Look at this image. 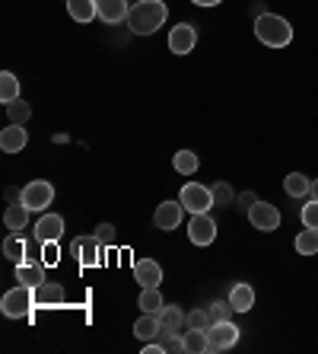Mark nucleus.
<instances>
[{"label":"nucleus","mask_w":318,"mask_h":354,"mask_svg":"<svg viewBox=\"0 0 318 354\" xmlns=\"http://www.w3.org/2000/svg\"><path fill=\"white\" fill-rule=\"evenodd\" d=\"M166 17H169V10L163 0H137L128 13V26L137 35H153L159 26H166Z\"/></svg>","instance_id":"nucleus-1"},{"label":"nucleus","mask_w":318,"mask_h":354,"mask_svg":"<svg viewBox=\"0 0 318 354\" xmlns=\"http://www.w3.org/2000/svg\"><path fill=\"white\" fill-rule=\"evenodd\" d=\"M255 35L268 48H286L293 41V26H290V19L277 17V13H264V17L255 19Z\"/></svg>","instance_id":"nucleus-2"},{"label":"nucleus","mask_w":318,"mask_h":354,"mask_svg":"<svg viewBox=\"0 0 318 354\" xmlns=\"http://www.w3.org/2000/svg\"><path fill=\"white\" fill-rule=\"evenodd\" d=\"M32 306H35V294H32V288H23V284L7 290L3 300H0V310H3L7 319H23V316L32 313Z\"/></svg>","instance_id":"nucleus-3"},{"label":"nucleus","mask_w":318,"mask_h":354,"mask_svg":"<svg viewBox=\"0 0 318 354\" xmlns=\"http://www.w3.org/2000/svg\"><path fill=\"white\" fill-rule=\"evenodd\" d=\"M179 201L185 205L188 214H207L213 205V189H207V185H201V182H188L185 189H181Z\"/></svg>","instance_id":"nucleus-4"},{"label":"nucleus","mask_w":318,"mask_h":354,"mask_svg":"<svg viewBox=\"0 0 318 354\" xmlns=\"http://www.w3.org/2000/svg\"><path fill=\"white\" fill-rule=\"evenodd\" d=\"M19 201H23L29 211H45V207L54 201V185H51V182H45V179L29 182V185L19 192Z\"/></svg>","instance_id":"nucleus-5"},{"label":"nucleus","mask_w":318,"mask_h":354,"mask_svg":"<svg viewBox=\"0 0 318 354\" xmlns=\"http://www.w3.org/2000/svg\"><path fill=\"white\" fill-rule=\"evenodd\" d=\"M242 329H239L232 319L226 322H213L210 329H207V342H210V351H229V348L239 342Z\"/></svg>","instance_id":"nucleus-6"},{"label":"nucleus","mask_w":318,"mask_h":354,"mask_svg":"<svg viewBox=\"0 0 318 354\" xmlns=\"http://www.w3.org/2000/svg\"><path fill=\"white\" fill-rule=\"evenodd\" d=\"M248 223H252L255 230H261V233H274L280 227L277 205H270V201H255L252 211H248Z\"/></svg>","instance_id":"nucleus-7"},{"label":"nucleus","mask_w":318,"mask_h":354,"mask_svg":"<svg viewBox=\"0 0 318 354\" xmlns=\"http://www.w3.org/2000/svg\"><path fill=\"white\" fill-rule=\"evenodd\" d=\"M188 239L195 246H210L213 239H217V221L210 217V211L207 214H191V221H188Z\"/></svg>","instance_id":"nucleus-8"},{"label":"nucleus","mask_w":318,"mask_h":354,"mask_svg":"<svg viewBox=\"0 0 318 354\" xmlns=\"http://www.w3.org/2000/svg\"><path fill=\"white\" fill-rule=\"evenodd\" d=\"M70 256H77V262H80L83 268H96V265L102 262V246H99L96 236H77L74 243H70Z\"/></svg>","instance_id":"nucleus-9"},{"label":"nucleus","mask_w":318,"mask_h":354,"mask_svg":"<svg viewBox=\"0 0 318 354\" xmlns=\"http://www.w3.org/2000/svg\"><path fill=\"white\" fill-rule=\"evenodd\" d=\"M197 45V29L191 23H179L172 26L169 32V51L172 55H188V51H195Z\"/></svg>","instance_id":"nucleus-10"},{"label":"nucleus","mask_w":318,"mask_h":354,"mask_svg":"<svg viewBox=\"0 0 318 354\" xmlns=\"http://www.w3.org/2000/svg\"><path fill=\"white\" fill-rule=\"evenodd\" d=\"M92 3H96V13L102 23H108V26L128 23V13H131L128 0H92Z\"/></svg>","instance_id":"nucleus-11"},{"label":"nucleus","mask_w":318,"mask_h":354,"mask_svg":"<svg viewBox=\"0 0 318 354\" xmlns=\"http://www.w3.org/2000/svg\"><path fill=\"white\" fill-rule=\"evenodd\" d=\"M134 281L140 288H159L163 284V268L156 259H137L134 262Z\"/></svg>","instance_id":"nucleus-12"},{"label":"nucleus","mask_w":318,"mask_h":354,"mask_svg":"<svg viewBox=\"0 0 318 354\" xmlns=\"http://www.w3.org/2000/svg\"><path fill=\"white\" fill-rule=\"evenodd\" d=\"M181 217H185V205H181V201H163V205L156 207L153 221L159 230H175L181 223Z\"/></svg>","instance_id":"nucleus-13"},{"label":"nucleus","mask_w":318,"mask_h":354,"mask_svg":"<svg viewBox=\"0 0 318 354\" xmlns=\"http://www.w3.org/2000/svg\"><path fill=\"white\" fill-rule=\"evenodd\" d=\"M64 236V217L61 214H41L35 223V243H51Z\"/></svg>","instance_id":"nucleus-14"},{"label":"nucleus","mask_w":318,"mask_h":354,"mask_svg":"<svg viewBox=\"0 0 318 354\" xmlns=\"http://www.w3.org/2000/svg\"><path fill=\"white\" fill-rule=\"evenodd\" d=\"M26 144H29V134H26L23 124H10V128L0 131V150L3 153H19Z\"/></svg>","instance_id":"nucleus-15"},{"label":"nucleus","mask_w":318,"mask_h":354,"mask_svg":"<svg viewBox=\"0 0 318 354\" xmlns=\"http://www.w3.org/2000/svg\"><path fill=\"white\" fill-rule=\"evenodd\" d=\"M134 335L140 338V342H156V338L163 335V319H159V313H143L137 322H134Z\"/></svg>","instance_id":"nucleus-16"},{"label":"nucleus","mask_w":318,"mask_h":354,"mask_svg":"<svg viewBox=\"0 0 318 354\" xmlns=\"http://www.w3.org/2000/svg\"><path fill=\"white\" fill-rule=\"evenodd\" d=\"M32 294H35V306H61V304H64V288H61V284H54V281L39 284Z\"/></svg>","instance_id":"nucleus-17"},{"label":"nucleus","mask_w":318,"mask_h":354,"mask_svg":"<svg viewBox=\"0 0 318 354\" xmlns=\"http://www.w3.org/2000/svg\"><path fill=\"white\" fill-rule=\"evenodd\" d=\"M17 281L23 284V288H39V284H45V272H41L39 262H17Z\"/></svg>","instance_id":"nucleus-18"},{"label":"nucleus","mask_w":318,"mask_h":354,"mask_svg":"<svg viewBox=\"0 0 318 354\" xmlns=\"http://www.w3.org/2000/svg\"><path fill=\"white\" fill-rule=\"evenodd\" d=\"M229 304L236 306V313H248V310L255 306V290H252V284H245V281L232 284V290H229Z\"/></svg>","instance_id":"nucleus-19"},{"label":"nucleus","mask_w":318,"mask_h":354,"mask_svg":"<svg viewBox=\"0 0 318 354\" xmlns=\"http://www.w3.org/2000/svg\"><path fill=\"white\" fill-rule=\"evenodd\" d=\"M159 319H163V329H172V332H181L188 326V313H181V306L175 304H166L159 310Z\"/></svg>","instance_id":"nucleus-20"},{"label":"nucleus","mask_w":318,"mask_h":354,"mask_svg":"<svg viewBox=\"0 0 318 354\" xmlns=\"http://www.w3.org/2000/svg\"><path fill=\"white\" fill-rule=\"evenodd\" d=\"M284 192L290 198H306V195H312V179L302 173H290L284 179Z\"/></svg>","instance_id":"nucleus-21"},{"label":"nucleus","mask_w":318,"mask_h":354,"mask_svg":"<svg viewBox=\"0 0 318 354\" xmlns=\"http://www.w3.org/2000/svg\"><path fill=\"white\" fill-rule=\"evenodd\" d=\"M29 207L19 201V205H10L7 207V214H3V223H7V230H13V233H19V230H26V223H29Z\"/></svg>","instance_id":"nucleus-22"},{"label":"nucleus","mask_w":318,"mask_h":354,"mask_svg":"<svg viewBox=\"0 0 318 354\" xmlns=\"http://www.w3.org/2000/svg\"><path fill=\"white\" fill-rule=\"evenodd\" d=\"M67 13H70L77 23H92V19L99 17L92 0H67Z\"/></svg>","instance_id":"nucleus-23"},{"label":"nucleus","mask_w":318,"mask_h":354,"mask_svg":"<svg viewBox=\"0 0 318 354\" xmlns=\"http://www.w3.org/2000/svg\"><path fill=\"white\" fill-rule=\"evenodd\" d=\"M172 166H175V173L179 176H195L197 166H201V160H197L195 150H179V153L172 157Z\"/></svg>","instance_id":"nucleus-24"},{"label":"nucleus","mask_w":318,"mask_h":354,"mask_svg":"<svg viewBox=\"0 0 318 354\" xmlns=\"http://www.w3.org/2000/svg\"><path fill=\"white\" fill-rule=\"evenodd\" d=\"M137 306H140V313H159L166 306V300H163V294H159V288H143Z\"/></svg>","instance_id":"nucleus-25"},{"label":"nucleus","mask_w":318,"mask_h":354,"mask_svg":"<svg viewBox=\"0 0 318 354\" xmlns=\"http://www.w3.org/2000/svg\"><path fill=\"white\" fill-rule=\"evenodd\" d=\"M204 351H210L207 329H188L185 332V354H204Z\"/></svg>","instance_id":"nucleus-26"},{"label":"nucleus","mask_w":318,"mask_h":354,"mask_svg":"<svg viewBox=\"0 0 318 354\" xmlns=\"http://www.w3.org/2000/svg\"><path fill=\"white\" fill-rule=\"evenodd\" d=\"M293 246L299 256H318V230H299V236L293 239Z\"/></svg>","instance_id":"nucleus-27"},{"label":"nucleus","mask_w":318,"mask_h":354,"mask_svg":"<svg viewBox=\"0 0 318 354\" xmlns=\"http://www.w3.org/2000/svg\"><path fill=\"white\" fill-rule=\"evenodd\" d=\"M3 256H7L10 262H26V239L19 236V233H10V236L3 239Z\"/></svg>","instance_id":"nucleus-28"},{"label":"nucleus","mask_w":318,"mask_h":354,"mask_svg":"<svg viewBox=\"0 0 318 354\" xmlns=\"http://www.w3.org/2000/svg\"><path fill=\"white\" fill-rule=\"evenodd\" d=\"M13 99H19V77L3 71L0 74V102H13Z\"/></svg>","instance_id":"nucleus-29"},{"label":"nucleus","mask_w":318,"mask_h":354,"mask_svg":"<svg viewBox=\"0 0 318 354\" xmlns=\"http://www.w3.org/2000/svg\"><path fill=\"white\" fill-rule=\"evenodd\" d=\"M7 118L10 124H26L32 118V106L23 102V99H13V102H7Z\"/></svg>","instance_id":"nucleus-30"},{"label":"nucleus","mask_w":318,"mask_h":354,"mask_svg":"<svg viewBox=\"0 0 318 354\" xmlns=\"http://www.w3.org/2000/svg\"><path fill=\"white\" fill-rule=\"evenodd\" d=\"M159 342H163L166 354H185V335H181V332L163 329V335H159Z\"/></svg>","instance_id":"nucleus-31"},{"label":"nucleus","mask_w":318,"mask_h":354,"mask_svg":"<svg viewBox=\"0 0 318 354\" xmlns=\"http://www.w3.org/2000/svg\"><path fill=\"white\" fill-rule=\"evenodd\" d=\"M236 201V192H232V185L229 182H217L213 185V205L217 207H226V205H232Z\"/></svg>","instance_id":"nucleus-32"},{"label":"nucleus","mask_w":318,"mask_h":354,"mask_svg":"<svg viewBox=\"0 0 318 354\" xmlns=\"http://www.w3.org/2000/svg\"><path fill=\"white\" fill-rule=\"evenodd\" d=\"M207 310H210L213 322H226V319H232V313H236V306L229 304V297H226V300H217V304H210Z\"/></svg>","instance_id":"nucleus-33"},{"label":"nucleus","mask_w":318,"mask_h":354,"mask_svg":"<svg viewBox=\"0 0 318 354\" xmlns=\"http://www.w3.org/2000/svg\"><path fill=\"white\" fill-rule=\"evenodd\" d=\"M92 236L99 239V246H102V249H112L115 243H118V233H115V227H112V223H99V227H96V233H92Z\"/></svg>","instance_id":"nucleus-34"},{"label":"nucleus","mask_w":318,"mask_h":354,"mask_svg":"<svg viewBox=\"0 0 318 354\" xmlns=\"http://www.w3.org/2000/svg\"><path fill=\"white\" fill-rule=\"evenodd\" d=\"M210 326H213L210 310H191L188 313V329H210Z\"/></svg>","instance_id":"nucleus-35"},{"label":"nucleus","mask_w":318,"mask_h":354,"mask_svg":"<svg viewBox=\"0 0 318 354\" xmlns=\"http://www.w3.org/2000/svg\"><path fill=\"white\" fill-rule=\"evenodd\" d=\"M299 217H302V227H309V230H318V198H312L309 205H302Z\"/></svg>","instance_id":"nucleus-36"},{"label":"nucleus","mask_w":318,"mask_h":354,"mask_svg":"<svg viewBox=\"0 0 318 354\" xmlns=\"http://www.w3.org/2000/svg\"><path fill=\"white\" fill-rule=\"evenodd\" d=\"M61 262V246H57V239H51V243H41V265H57Z\"/></svg>","instance_id":"nucleus-37"},{"label":"nucleus","mask_w":318,"mask_h":354,"mask_svg":"<svg viewBox=\"0 0 318 354\" xmlns=\"http://www.w3.org/2000/svg\"><path fill=\"white\" fill-rule=\"evenodd\" d=\"M255 201H261V198L255 195V192H242V195H236V207H239V211H245V214L252 211Z\"/></svg>","instance_id":"nucleus-38"},{"label":"nucleus","mask_w":318,"mask_h":354,"mask_svg":"<svg viewBox=\"0 0 318 354\" xmlns=\"http://www.w3.org/2000/svg\"><path fill=\"white\" fill-rule=\"evenodd\" d=\"M191 3H197V7H217V3H223V0H191Z\"/></svg>","instance_id":"nucleus-39"},{"label":"nucleus","mask_w":318,"mask_h":354,"mask_svg":"<svg viewBox=\"0 0 318 354\" xmlns=\"http://www.w3.org/2000/svg\"><path fill=\"white\" fill-rule=\"evenodd\" d=\"M312 198H318V179H312Z\"/></svg>","instance_id":"nucleus-40"}]
</instances>
